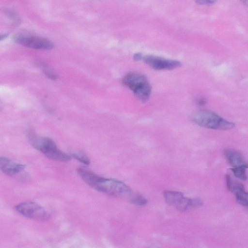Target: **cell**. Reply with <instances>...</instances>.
Wrapping results in <instances>:
<instances>
[{
	"label": "cell",
	"mask_w": 248,
	"mask_h": 248,
	"mask_svg": "<svg viewBox=\"0 0 248 248\" xmlns=\"http://www.w3.org/2000/svg\"><path fill=\"white\" fill-rule=\"evenodd\" d=\"M142 60L145 63L155 70H171L181 65V63L178 61L166 59L154 55L144 56Z\"/></svg>",
	"instance_id": "8"
},
{
	"label": "cell",
	"mask_w": 248,
	"mask_h": 248,
	"mask_svg": "<svg viewBox=\"0 0 248 248\" xmlns=\"http://www.w3.org/2000/svg\"><path fill=\"white\" fill-rule=\"evenodd\" d=\"M196 3L201 5H211L216 2V0H194Z\"/></svg>",
	"instance_id": "17"
},
{
	"label": "cell",
	"mask_w": 248,
	"mask_h": 248,
	"mask_svg": "<svg viewBox=\"0 0 248 248\" xmlns=\"http://www.w3.org/2000/svg\"><path fill=\"white\" fill-rule=\"evenodd\" d=\"M234 195L236 201L239 204L248 206V192L246 191L245 189L238 191Z\"/></svg>",
	"instance_id": "13"
},
{
	"label": "cell",
	"mask_w": 248,
	"mask_h": 248,
	"mask_svg": "<svg viewBox=\"0 0 248 248\" xmlns=\"http://www.w3.org/2000/svg\"><path fill=\"white\" fill-rule=\"evenodd\" d=\"M8 33H4L3 34H1L0 36V40H2V39H5L8 36Z\"/></svg>",
	"instance_id": "20"
},
{
	"label": "cell",
	"mask_w": 248,
	"mask_h": 248,
	"mask_svg": "<svg viewBox=\"0 0 248 248\" xmlns=\"http://www.w3.org/2000/svg\"><path fill=\"white\" fill-rule=\"evenodd\" d=\"M226 180L228 190L234 194L245 189L243 185L233 181L228 175L226 176Z\"/></svg>",
	"instance_id": "11"
},
{
	"label": "cell",
	"mask_w": 248,
	"mask_h": 248,
	"mask_svg": "<svg viewBox=\"0 0 248 248\" xmlns=\"http://www.w3.org/2000/svg\"><path fill=\"white\" fill-rule=\"evenodd\" d=\"M77 172L87 185L101 192L114 197H124L131 194V188L122 182L102 177L82 168H78Z\"/></svg>",
	"instance_id": "1"
},
{
	"label": "cell",
	"mask_w": 248,
	"mask_h": 248,
	"mask_svg": "<svg viewBox=\"0 0 248 248\" xmlns=\"http://www.w3.org/2000/svg\"><path fill=\"white\" fill-rule=\"evenodd\" d=\"M246 169L245 168L239 167L232 168L231 170L236 177L245 181L247 179Z\"/></svg>",
	"instance_id": "14"
},
{
	"label": "cell",
	"mask_w": 248,
	"mask_h": 248,
	"mask_svg": "<svg viewBox=\"0 0 248 248\" xmlns=\"http://www.w3.org/2000/svg\"><path fill=\"white\" fill-rule=\"evenodd\" d=\"M25 166L15 162L5 157L0 158V169L5 174L13 176L21 172L25 169Z\"/></svg>",
	"instance_id": "9"
},
{
	"label": "cell",
	"mask_w": 248,
	"mask_h": 248,
	"mask_svg": "<svg viewBox=\"0 0 248 248\" xmlns=\"http://www.w3.org/2000/svg\"><path fill=\"white\" fill-rule=\"evenodd\" d=\"M43 71L45 74L49 78L53 80L57 78V76L49 69H44Z\"/></svg>",
	"instance_id": "16"
},
{
	"label": "cell",
	"mask_w": 248,
	"mask_h": 248,
	"mask_svg": "<svg viewBox=\"0 0 248 248\" xmlns=\"http://www.w3.org/2000/svg\"><path fill=\"white\" fill-rule=\"evenodd\" d=\"M244 5L248 7V0H240Z\"/></svg>",
	"instance_id": "21"
},
{
	"label": "cell",
	"mask_w": 248,
	"mask_h": 248,
	"mask_svg": "<svg viewBox=\"0 0 248 248\" xmlns=\"http://www.w3.org/2000/svg\"><path fill=\"white\" fill-rule=\"evenodd\" d=\"M196 103L199 106H204L206 104V101L205 99L203 98H199L196 99Z\"/></svg>",
	"instance_id": "18"
},
{
	"label": "cell",
	"mask_w": 248,
	"mask_h": 248,
	"mask_svg": "<svg viewBox=\"0 0 248 248\" xmlns=\"http://www.w3.org/2000/svg\"><path fill=\"white\" fill-rule=\"evenodd\" d=\"M29 139L34 148L49 159L61 162H67L71 159L69 155L59 150L54 141L48 138L40 137L30 134Z\"/></svg>",
	"instance_id": "2"
},
{
	"label": "cell",
	"mask_w": 248,
	"mask_h": 248,
	"mask_svg": "<svg viewBox=\"0 0 248 248\" xmlns=\"http://www.w3.org/2000/svg\"><path fill=\"white\" fill-rule=\"evenodd\" d=\"M224 155L232 168L242 167L248 169V163L238 151L232 149H227L224 151Z\"/></svg>",
	"instance_id": "10"
},
{
	"label": "cell",
	"mask_w": 248,
	"mask_h": 248,
	"mask_svg": "<svg viewBox=\"0 0 248 248\" xmlns=\"http://www.w3.org/2000/svg\"><path fill=\"white\" fill-rule=\"evenodd\" d=\"M72 156L82 163L88 165L90 163L89 158L84 153L80 152H76L72 154Z\"/></svg>",
	"instance_id": "15"
},
{
	"label": "cell",
	"mask_w": 248,
	"mask_h": 248,
	"mask_svg": "<svg viewBox=\"0 0 248 248\" xmlns=\"http://www.w3.org/2000/svg\"><path fill=\"white\" fill-rule=\"evenodd\" d=\"M129 202L136 205H145L147 203V200L142 195L138 194L130 195Z\"/></svg>",
	"instance_id": "12"
},
{
	"label": "cell",
	"mask_w": 248,
	"mask_h": 248,
	"mask_svg": "<svg viewBox=\"0 0 248 248\" xmlns=\"http://www.w3.org/2000/svg\"><path fill=\"white\" fill-rule=\"evenodd\" d=\"M164 197L167 204L174 206L181 212H185L191 209L197 208L202 206L203 202L198 198H188L180 192L166 190Z\"/></svg>",
	"instance_id": "5"
},
{
	"label": "cell",
	"mask_w": 248,
	"mask_h": 248,
	"mask_svg": "<svg viewBox=\"0 0 248 248\" xmlns=\"http://www.w3.org/2000/svg\"><path fill=\"white\" fill-rule=\"evenodd\" d=\"M15 209L23 216L37 221H46L50 217L41 206L33 202L20 203L15 207Z\"/></svg>",
	"instance_id": "6"
},
{
	"label": "cell",
	"mask_w": 248,
	"mask_h": 248,
	"mask_svg": "<svg viewBox=\"0 0 248 248\" xmlns=\"http://www.w3.org/2000/svg\"><path fill=\"white\" fill-rule=\"evenodd\" d=\"M142 55L139 53L135 54L133 57L134 60L136 61H140L142 59Z\"/></svg>",
	"instance_id": "19"
},
{
	"label": "cell",
	"mask_w": 248,
	"mask_h": 248,
	"mask_svg": "<svg viewBox=\"0 0 248 248\" xmlns=\"http://www.w3.org/2000/svg\"><path fill=\"white\" fill-rule=\"evenodd\" d=\"M122 83L131 90L141 102H147L151 95L152 87L146 77L140 73L131 72L124 76Z\"/></svg>",
	"instance_id": "3"
},
{
	"label": "cell",
	"mask_w": 248,
	"mask_h": 248,
	"mask_svg": "<svg viewBox=\"0 0 248 248\" xmlns=\"http://www.w3.org/2000/svg\"><path fill=\"white\" fill-rule=\"evenodd\" d=\"M14 40L18 44L33 49L50 50L54 47L53 43L49 40L31 34H18L14 36Z\"/></svg>",
	"instance_id": "7"
},
{
	"label": "cell",
	"mask_w": 248,
	"mask_h": 248,
	"mask_svg": "<svg viewBox=\"0 0 248 248\" xmlns=\"http://www.w3.org/2000/svg\"><path fill=\"white\" fill-rule=\"evenodd\" d=\"M192 121L201 126L215 130H228L235 126L233 123L228 121L210 110H201L192 116Z\"/></svg>",
	"instance_id": "4"
}]
</instances>
